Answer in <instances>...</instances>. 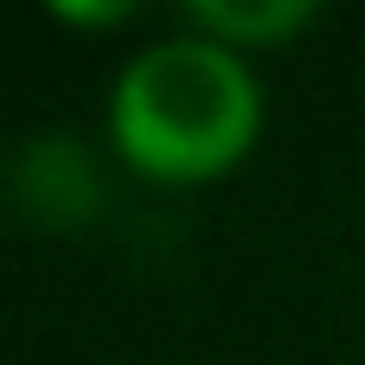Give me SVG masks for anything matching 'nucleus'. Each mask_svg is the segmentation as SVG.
<instances>
[{"label": "nucleus", "mask_w": 365, "mask_h": 365, "mask_svg": "<svg viewBox=\"0 0 365 365\" xmlns=\"http://www.w3.org/2000/svg\"><path fill=\"white\" fill-rule=\"evenodd\" d=\"M257 77L218 38L148 45L115 83V141L154 180L225 173L257 135Z\"/></svg>", "instance_id": "nucleus-1"}, {"label": "nucleus", "mask_w": 365, "mask_h": 365, "mask_svg": "<svg viewBox=\"0 0 365 365\" xmlns=\"http://www.w3.org/2000/svg\"><path fill=\"white\" fill-rule=\"evenodd\" d=\"M186 13L205 32H225V38H282L302 19H314V0H257V6H244V0H192Z\"/></svg>", "instance_id": "nucleus-2"}]
</instances>
